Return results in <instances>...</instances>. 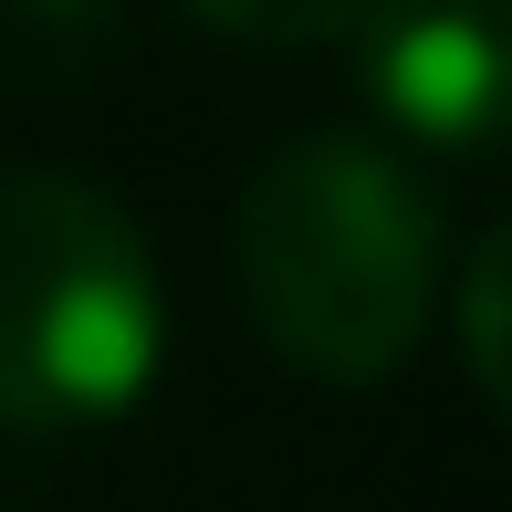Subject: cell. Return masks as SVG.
Instances as JSON below:
<instances>
[{"mask_svg": "<svg viewBox=\"0 0 512 512\" xmlns=\"http://www.w3.org/2000/svg\"><path fill=\"white\" fill-rule=\"evenodd\" d=\"M450 230L418 168L377 136H293L241 199V293L272 356L324 387H377L439 324Z\"/></svg>", "mask_w": 512, "mask_h": 512, "instance_id": "6da1fadb", "label": "cell"}, {"mask_svg": "<svg viewBox=\"0 0 512 512\" xmlns=\"http://www.w3.org/2000/svg\"><path fill=\"white\" fill-rule=\"evenodd\" d=\"M168 283L147 230L74 168H0V439H84L147 408Z\"/></svg>", "mask_w": 512, "mask_h": 512, "instance_id": "7a4b0ae2", "label": "cell"}, {"mask_svg": "<svg viewBox=\"0 0 512 512\" xmlns=\"http://www.w3.org/2000/svg\"><path fill=\"white\" fill-rule=\"evenodd\" d=\"M377 126L418 157H492L512 105V0H366L345 21Z\"/></svg>", "mask_w": 512, "mask_h": 512, "instance_id": "3957f363", "label": "cell"}, {"mask_svg": "<svg viewBox=\"0 0 512 512\" xmlns=\"http://www.w3.org/2000/svg\"><path fill=\"white\" fill-rule=\"evenodd\" d=\"M220 42H262V53H304V42H345V21L366 0H178Z\"/></svg>", "mask_w": 512, "mask_h": 512, "instance_id": "277c9868", "label": "cell"}, {"mask_svg": "<svg viewBox=\"0 0 512 512\" xmlns=\"http://www.w3.org/2000/svg\"><path fill=\"white\" fill-rule=\"evenodd\" d=\"M502 262H512V241L502 230H481L471 241V262H460V366H471V387L502 408Z\"/></svg>", "mask_w": 512, "mask_h": 512, "instance_id": "5b68a950", "label": "cell"}]
</instances>
